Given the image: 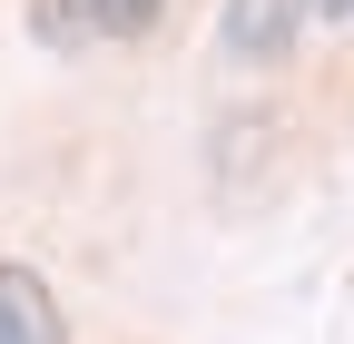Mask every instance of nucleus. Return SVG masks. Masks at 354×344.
<instances>
[{
  "instance_id": "nucleus-4",
  "label": "nucleus",
  "mask_w": 354,
  "mask_h": 344,
  "mask_svg": "<svg viewBox=\"0 0 354 344\" xmlns=\"http://www.w3.org/2000/svg\"><path fill=\"white\" fill-rule=\"evenodd\" d=\"M99 10V39H148L158 30V0H88Z\"/></svg>"
},
{
  "instance_id": "nucleus-2",
  "label": "nucleus",
  "mask_w": 354,
  "mask_h": 344,
  "mask_svg": "<svg viewBox=\"0 0 354 344\" xmlns=\"http://www.w3.org/2000/svg\"><path fill=\"white\" fill-rule=\"evenodd\" d=\"M295 0H227V50L246 59V69H276L286 50H295Z\"/></svg>"
},
{
  "instance_id": "nucleus-1",
  "label": "nucleus",
  "mask_w": 354,
  "mask_h": 344,
  "mask_svg": "<svg viewBox=\"0 0 354 344\" xmlns=\"http://www.w3.org/2000/svg\"><path fill=\"white\" fill-rule=\"evenodd\" d=\"M0 344H69V315L39 266H0Z\"/></svg>"
},
{
  "instance_id": "nucleus-3",
  "label": "nucleus",
  "mask_w": 354,
  "mask_h": 344,
  "mask_svg": "<svg viewBox=\"0 0 354 344\" xmlns=\"http://www.w3.org/2000/svg\"><path fill=\"white\" fill-rule=\"evenodd\" d=\"M30 39L39 50H88L99 39V10L88 0H30Z\"/></svg>"
},
{
  "instance_id": "nucleus-5",
  "label": "nucleus",
  "mask_w": 354,
  "mask_h": 344,
  "mask_svg": "<svg viewBox=\"0 0 354 344\" xmlns=\"http://www.w3.org/2000/svg\"><path fill=\"white\" fill-rule=\"evenodd\" d=\"M295 10H305V20H335V30H344V20H354V0H295Z\"/></svg>"
}]
</instances>
